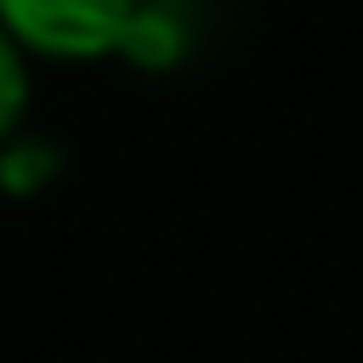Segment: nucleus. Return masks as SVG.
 Listing matches in <instances>:
<instances>
[{
    "mask_svg": "<svg viewBox=\"0 0 363 363\" xmlns=\"http://www.w3.org/2000/svg\"><path fill=\"white\" fill-rule=\"evenodd\" d=\"M136 0H0V28L40 57L91 62L125 51L136 34Z\"/></svg>",
    "mask_w": 363,
    "mask_h": 363,
    "instance_id": "1",
    "label": "nucleus"
},
{
    "mask_svg": "<svg viewBox=\"0 0 363 363\" xmlns=\"http://www.w3.org/2000/svg\"><path fill=\"white\" fill-rule=\"evenodd\" d=\"M51 170H57V153H51V147H11V153L0 159V187L34 193V182H45Z\"/></svg>",
    "mask_w": 363,
    "mask_h": 363,
    "instance_id": "3",
    "label": "nucleus"
},
{
    "mask_svg": "<svg viewBox=\"0 0 363 363\" xmlns=\"http://www.w3.org/2000/svg\"><path fill=\"white\" fill-rule=\"evenodd\" d=\"M23 108H28V68H23V45L0 28V142L17 130Z\"/></svg>",
    "mask_w": 363,
    "mask_h": 363,
    "instance_id": "2",
    "label": "nucleus"
}]
</instances>
